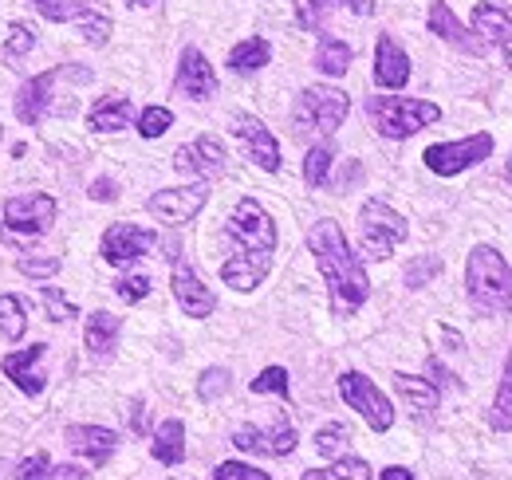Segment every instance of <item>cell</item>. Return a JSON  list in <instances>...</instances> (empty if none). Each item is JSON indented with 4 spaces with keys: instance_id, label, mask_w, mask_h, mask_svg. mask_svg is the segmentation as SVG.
I'll use <instances>...</instances> for the list:
<instances>
[{
    "instance_id": "cell-1",
    "label": "cell",
    "mask_w": 512,
    "mask_h": 480,
    "mask_svg": "<svg viewBox=\"0 0 512 480\" xmlns=\"http://www.w3.org/2000/svg\"><path fill=\"white\" fill-rule=\"evenodd\" d=\"M225 233L237 244V252L221 264V280L233 292H253L264 284L268 268H272V252H276V221L268 217V209L256 197H241L233 217L225 221Z\"/></svg>"
},
{
    "instance_id": "cell-2",
    "label": "cell",
    "mask_w": 512,
    "mask_h": 480,
    "mask_svg": "<svg viewBox=\"0 0 512 480\" xmlns=\"http://www.w3.org/2000/svg\"><path fill=\"white\" fill-rule=\"evenodd\" d=\"M308 248L316 256V268L327 280V296H331V311L335 315H355L367 296H371V280H367V268L363 260L351 252V244L343 237L339 221H316L308 229Z\"/></svg>"
},
{
    "instance_id": "cell-3",
    "label": "cell",
    "mask_w": 512,
    "mask_h": 480,
    "mask_svg": "<svg viewBox=\"0 0 512 480\" xmlns=\"http://www.w3.org/2000/svg\"><path fill=\"white\" fill-rule=\"evenodd\" d=\"M465 292L477 311L512 319V268L493 244H477L465 260Z\"/></svg>"
},
{
    "instance_id": "cell-4",
    "label": "cell",
    "mask_w": 512,
    "mask_h": 480,
    "mask_svg": "<svg viewBox=\"0 0 512 480\" xmlns=\"http://www.w3.org/2000/svg\"><path fill=\"white\" fill-rule=\"evenodd\" d=\"M56 197L48 193H16L4 201V225H0V240L16 252H32L36 240L48 237L56 225Z\"/></svg>"
},
{
    "instance_id": "cell-5",
    "label": "cell",
    "mask_w": 512,
    "mask_h": 480,
    "mask_svg": "<svg viewBox=\"0 0 512 480\" xmlns=\"http://www.w3.org/2000/svg\"><path fill=\"white\" fill-rule=\"evenodd\" d=\"M351 115V95L339 91V87H327V83H312L300 91L296 107H292V130L300 138L308 134H320V138H331L343 122Z\"/></svg>"
},
{
    "instance_id": "cell-6",
    "label": "cell",
    "mask_w": 512,
    "mask_h": 480,
    "mask_svg": "<svg viewBox=\"0 0 512 480\" xmlns=\"http://www.w3.org/2000/svg\"><path fill=\"white\" fill-rule=\"evenodd\" d=\"M367 115H371V126L390 138V142H402L426 126L442 119V107L430 103V99H406V95H371L367 103Z\"/></svg>"
},
{
    "instance_id": "cell-7",
    "label": "cell",
    "mask_w": 512,
    "mask_h": 480,
    "mask_svg": "<svg viewBox=\"0 0 512 480\" xmlns=\"http://www.w3.org/2000/svg\"><path fill=\"white\" fill-rule=\"evenodd\" d=\"M493 150H497V138L481 130V134H469V138H457V142H434L422 154V162L438 178H457V174L481 166L485 158H493Z\"/></svg>"
},
{
    "instance_id": "cell-8",
    "label": "cell",
    "mask_w": 512,
    "mask_h": 480,
    "mask_svg": "<svg viewBox=\"0 0 512 480\" xmlns=\"http://www.w3.org/2000/svg\"><path fill=\"white\" fill-rule=\"evenodd\" d=\"M406 217L390 209L386 201H367L359 209V244L371 260H386L402 240H406Z\"/></svg>"
},
{
    "instance_id": "cell-9",
    "label": "cell",
    "mask_w": 512,
    "mask_h": 480,
    "mask_svg": "<svg viewBox=\"0 0 512 480\" xmlns=\"http://www.w3.org/2000/svg\"><path fill=\"white\" fill-rule=\"evenodd\" d=\"M339 398H343L359 418L367 421L375 433H386V429L394 425V406H390V398H386L367 374H359V370H343V374H339Z\"/></svg>"
},
{
    "instance_id": "cell-10",
    "label": "cell",
    "mask_w": 512,
    "mask_h": 480,
    "mask_svg": "<svg viewBox=\"0 0 512 480\" xmlns=\"http://www.w3.org/2000/svg\"><path fill=\"white\" fill-rule=\"evenodd\" d=\"M205 201H209V185L205 181H193V185H178V189H158L146 201V209L166 229H182V225H190L193 217L205 209Z\"/></svg>"
},
{
    "instance_id": "cell-11",
    "label": "cell",
    "mask_w": 512,
    "mask_h": 480,
    "mask_svg": "<svg viewBox=\"0 0 512 480\" xmlns=\"http://www.w3.org/2000/svg\"><path fill=\"white\" fill-rule=\"evenodd\" d=\"M154 248H158V237H154L150 229H142V225H130V221L111 225V229L103 233V240H99L103 260H107V264H115V268H123V264H134V260L150 256Z\"/></svg>"
},
{
    "instance_id": "cell-12",
    "label": "cell",
    "mask_w": 512,
    "mask_h": 480,
    "mask_svg": "<svg viewBox=\"0 0 512 480\" xmlns=\"http://www.w3.org/2000/svg\"><path fill=\"white\" fill-rule=\"evenodd\" d=\"M233 134L245 146V158L253 166H260L264 174H276L280 170V142H276V134L256 119V115H233Z\"/></svg>"
},
{
    "instance_id": "cell-13",
    "label": "cell",
    "mask_w": 512,
    "mask_h": 480,
    "mask_svg": "<svg viewBox=\"0 0 512 480\" xmlns=\"http://www.w3.org/2000/svg\"><path fill=\"white\" fill-rule=\"evenodd\" d=\"M296 425L284 418H276L272 429H256V425H241L237 433H233V445L241 449V453H260V457H288L292 449H296Z\"/></svg>"
},
{
    "instance_id": "cell-14",
    "label": "cell",
    "mask_w": 512,
    "mask_h": 480,
    "mask_svg": "<svg viewBox=\"0 0 512 480\" xmlns=\"http://www.w3.org/2000/svg\"><path fill=\"white\" fill-rule=\"evenodd\" d=\"M174 170L178 174H193L197 181L225 174V146H221V138L201 134V138H193L186 146H178L174 150Z\"/></svg>"
},
{
    "instance_id": "cell-15",
    "label": "cell",
    "mask_w": 512,
    "mask_h": 480,
    "mask_svg": "<svg viewBox=\"0 0 512 480\" xmlns=\"http://www.w3.org/2000/svg\"><path fill=\"white\" fill-rule=\"evenodd\" d=\"M174 87H178L186 99H193V103H205V99L217 95V71H213V63L205 60L201 48H186V52H182Z\"/></svg>"
},
{
    "instance_id": "cell-16",
    "label": "cell",
    "mask_w": 512,
    "mask_h": 480,
    "mask_svg": "<svg viewBox=\"0 0 512 480\" xmlns=\"http://www.w3.org/2000/svg\"><path fill=\"white\" fill-rule=\"evenodd\" d=\"M426 24H430V32H434L438 40H446L449 48H457V52H465V56H485V40L453 16V8H449L446 0H434V4H430Z\"/></svg>"
},
{
    "instance_id": "cell-17",
    "label": "cell",
    "mask_w": 512,
    "mask_h": 480,
    "mask_svg": "<svg viewBox=\"0 0 512 480\" xmlns=\"http://www.w3.org/2000/svg\"><path fill=\"white\" fill-rule=\"evenodd\" d=\"M170 288H174V300H178V307H182L190 319H205V315H213V307H217V296L205 288V280L193 272L186 260H174V272H170Z\"/></svg>"
},
{
    "instance_id": "cell-18",
    "label": "cell",
    "mask_w": 512,
    "mask_h": 480,
    "mask_svg": "<svg viewBox=\"0 0 512 480\" xmlns=\"http://www.w3.org/2000/svg\"><path fill=\"white\" fill-rule=\"evenodd\" d=\"M48 355V347L44 343H32V347H20V351H8L4 359H0V370L20 386V394H28V398H40L44 394V386H48V378L36 370L40 362Z\"/></svg>"
},
{
    "instance_id": "cell-19",
    "label": "cell",
    "mask_w": 512,
    "mask_h": 480,
    "mask_svg": "<svg viewBox=\"0 0 512 480\" xmlns=\"http://www.w3.org/2000/svg\"><path fill=\"white\" fill-rule=\"evenodd\" d=\"M469 28L481 36V40H493L501 48L505 63L512 67V8L509 4H493V0H481L469 16Z\"/></svg>"
},
{
    "instance_id": "cell-20",
    "label": "cell",
    "mask_w": 512,
    "mask_h": 480,
    "mask_svg": "<svg viewBox=\"0 0 512 480\" xmlns=\"http://www.w3.org/2000/svg\"><path fill=\"white\" fill-rule=\"evenodd\" d=\"M64 441L71 453L87 457L95 469L107 465L115 457V449H119V433L115 429H103V425H67Z\"/></svg>"
},
{
    "instance_id": "cell-21",
    "label": "cell",
    "mask_w": 512,
    "mask_h": 480,
    "mask_svg": "<svg viewBox=\"0 0 512 480\" xmlns=\"http://www.w3.org/2000/svg\"><path fill=\"white\" fill-rule=\"evenodd\" d=\"M60 71H64V67H52V71H44V75H32V79L16 91L12 111H16V119L24 122V126H36V122L44 119V111H48V103H52V87H56Z\"/></svg>"
},
{
    "instance_id": "cell-22",
    "label": "cell",
    "mask_w": 512,
    "mask_h": 480,
    "mask_svg": "<svg viewBox=\"0 0 512 480\" xmlns=\"http://www.w3.org/2000/svg\"><path fill=\"white\" fill-rule=\"evenodd\" d=\"M375 83L383 91H402L410 83V56L402 52V44L394 36H379L375 44Z\"/></svg>"
},
{
    "instance_id": "cell-23",
    "label": "cell",
    "mask_w": 512,
    "mask_h": 480,
    "mask_svg": "<svg viewBox=\"0 0 512 480\" xmlns=\"http://www.w3.org/2000/svg\"><path fill=\"white\" fill-rule=\"evenodd\" d=\"M119 331H123V319L111 315V311H91L87 315V327H83V347L95 362H107L119 347Z\"/></svg>"
},
{
    "instance_id": "cell-24",
    "label": "cell",
    "mask_w": 512,
    "mask_h": 480,
    "mask_svg": "<svg viewBox=\"0 0 512 480\" xmlns=\"http://www.w3.org/2000/svg\"><path fill=\"white\" fill-rule=\"evenodd\" d=\"M130 119H134V103H130V95H119V91H111V95H103L91 111H87V126L95 130V134H115V130H127Z\"/></svg>"
},
{
    "instance_id": "cell-25",
    "label": "cell",
    "mask_w": 512,
    "mask_h": 480,
    "mask_svg": "<svg viewBox=\"0 0 512 480\" xmlns=\"http://www.w3.org/2000/svg\"><path fill=\"white\" fill-rule=\"evenodd\" d=\"M150 453H154V461H158V465H166V469L182 465V461H186V425H182L178 418L162 421V425L154 429Z\"/></svg>"
},
{
    "instance_id": "cell-26",
    "label": "cell",
    "mask_w": 512,
    "mask_h": 480,
    "mask_svg": "<svg viewBox=\"0 0 512 480\" xmlns=\"http://www.w3.org/2000/svg\"><path fill=\"white\" fill-rule=\"evenodd\" d=\"M394 390L410 402V410L414 414H434L438 410V402H442V390L430 382V378H418V374H394Z\"/></svg>"
},
{
    "instance_id": "cell-27",
    "label": "cell",
    "mask_w": 512,
    "mask_h": 480,
    "mask_svg": "<svg viewBox=\"0 0 512 480\" xmlns=\"http://www.w3.org/2000/svg\"><path fill=\"white\" fill-rule=\"evenodd\" d=\"M268 60H272V44L264 36H249V40L233 44V52H229V67L237 75H253L260 67H268Z\"/></svg>"
},
{
    "instance_id": "cell-28",
    "label": "cell",
    "mask_w": 512,
    "mask_h": 480,
    "mask_svg": "<svg viewBox=\"0 0 512 480\" xmlns=\"http://www.w3.org/2000/svg\"><path fill=\"white\" fill-rule=\"evenodd\" d=\"M355 60V52H351V44H343V40H335V36H323L320 48H316V71L320 75H331V79H339V75H347V67Z\"/></svg>"
},
{
    "instance_id": "cell-29",
    "label": "cell",
    "mask_w": 512,
    "mask_h": 480,
    "mask_svg": "<svg viewBox=\"0 0 512 480\" xmlns=\"http://www.w3.org/2000/svg\"><path fill=\"white\" fill-rule=\"evenodd\" d=\"M75 28H79V36H83L91 48H103V44L111 40V12H107L103 4H95V0H87V8L79 12Z\"/></svg>"
},
{
    "instance_id": "cell-30",
    "label": "cell",
    "mask_w": 512,
    "mask_h": 480,
    "mask_svg": "<svg viewBox=\"0 0 512 480\" xmlns=\"http://www.w3.org/2000/svg\"><path fill=\"white\" fill-rule=\"evenodd\" d=\"M493 429L497 433H512V347H509V359H505V374L497 382V398H493Z\"/></svg>"
},
{
    "instance_id": "cell-31",
    "label": "cell",
    "mask_w": 512,
    "mask_h": 480,
    "mask_svg": "<svg viewBox=\"0 0 512 480\" xmlns=\"http://www.w3.org/2000/svg\"><path fill=\"white\" fill-rule=\"evenodd\" d=\"M304 480H371V465L363 457H339L327 469H308Z\"/></svg>"
},
{
    "instance_id": "cell-32",
    "label": "cell",
    "mask_w": 512,
    "mask_h": 480,
    "mask_svg": "<svg viewBox=\"0 0 512 480\" xmlns=\"http://www.w3.org/2000/svg\"><path fill=\"white\" fill-rule=\"evenodd\" d=\"M331 166H335V150H331V142H316V146L308 150V158H304V181H308V189H323V185H327V174H331Z\"/></svg>"
},
{
    "instance_id": "cell-33",
    "label": "cell",
    "mask_w": 512,
    "mask_h": 480,
    "mask_svg": "<svg viewBox=\"0 0 512 480\" xmlns=\"http://www.w3.org/2000/svg\"><path fill=\"white\" fill-rule=\"evenodd\" d=\"M32 48H36V32H32V24L12 20V24H8V40H4V48H0L4 63H8V67H12V63H20Z\"/></svg>"
},
{
    "instance_id": "cell-34",
    "label": "cell",
    "mask_w": 512,
    "mask_h": 480,
    "mask_svg": "<svg viewBox=\"0 0 512 480\" xmlns=\"http://www.w3.org/2000/svg\"><path fill=\"white\" fill-rule=\"evenodd\" d=\"M438 276H442V256L426 252V256H418V260H410V264H406V272H402V284H406L410 292H418V288L434 284Z\"/></svg>"
},
{
    "instance_id": "cell-35",
    "label": "cell",
    "mask_w": 512,
    "mask_h": 480,
    "mask_svg": "<svg viewBox=\"0 0 512 480\" xmlns=\"http://www.w3.org/2000/svg\"><path fill=\"white\" fill-rule=\"evenodd\" d=\"M24 331H28L24 303L16 300V296H0V339L16 343V339H24Z\"/></svg>"
},
{
    "instance_id": "cell-36",
    "label": "cell",
    "mask_w": 512,
    "mask_h": 480,
    "mask_svg": "<svg viewBox=\"0 0 512 480\" xmlns=\"http://www.w3.org/2000/svg\"><path fill=\"white\" fill-rule=\"evenodd\" d=\"M48 24H75L79 12L87 8V0H28Z\"/></svg>"
},
{
    "instance_id": "cell-37",
    "label": "cell",
    "mask_w": 512,
    "mask_h": 480,
    "mask_svg": "<svg viewBox=\"0 0 512 480\" xmlns=\"http://www.w3.org/2000/svg\"><path fill=\"white\" fill-rule=\"evenodd\" d=\"M292 8H296V24L304 32H320L327 12L335 8V0H292Z\"/></svg>"
},
{
    "instance_id": "cell-38",
    "label": "cell",
    "mask_w": 512,
    "mask_h": 480,
    "mask_svg": "<svg viewBox=\"0 0 512 480\" xmlns=\"http://www.w3.org/2000/svg\"><path fill=\"white\" fill-rule=\"evenodd\" d=\"M229 386H233V374H229L225 366H209V370L197 378V398H201V402H217Z\"/></svg>"
},
{
    "instance_id": "cell-39",
    "label": "cell",
    "mask_w": 512,
    "mask_h": 480,
    "mask_svg": "<svg viewBox=\"0 0 512 480\" xmlns=\"http://www.w3.org/2000/svg\"><path fill=\"white\" fill-rule=\"evenodd\" d=\"M253 394H280V398H288V394H292L288 370H284V366H264L253 378Z\"/></svg>"
},
{
    "instance_id": "cell-40",
    "label": "cell",
    "mask_w": 512,
    "mask_h": 480,
    "mask_svg": "<svg viewBox=\"0 0 512 480\" xmlns=\"http://www.w3.org/2000/svg\"><path fill=\"white\" fill-rule=\"evenodd\" d=\"M60 268H64V260H60V256H24V260L16 264V272H20V276L40 280V284H44V280H52Z\"/></svg>"
},
{
    "instance_id": "cell-41",
    "label": "cell",
    "mask_w": 512,
    "mask_h": 480,
    "mask_svg": "<svg viewBox=\"0 0 512 480\" xmlns=\"http://www.w3.org/2000/svg\"><path fill=\"white\" fill-rule=\"evenodd\" d=\"M170 126H174V111L170 107H146L138 115V134L142 138H162Z\"/></svg>"
},
{
    "instance_id": "cell-42",
    "label": "cell",
    "mask_w": 512,
    "mask_h": 480,
    "mask_svg": "<svg viewBox=\"0 0 512 480\" xmlns=\"http://www.w3.org/2000/svg\"><path fill=\"white\" fill-rule=\"evenodd\" d=\"M40 300L48 307V319H52V323H67L71 315H79V307L67 300L56 284H44V288H40Z\"/></svg>"
},
{
    "instance_id": "cell-43",
    "label": "cell",
    "mask_w": 512,
    "mask_h": 480,
    "mask_svg": "<svg viewBox=\"0 0 512 480\" xmlns=\"http://www.w3.org/2000/svg\"><path fill=\"white\" fill-rule=\"evenodd\" d=\"M347 425H339V421H331V425H323L320 433H316V453L323 457H339V449L347 445Z\"/></svg>"
},
{
    "instance_id": "cell-44",
    "label": "cell",
    "mask_w": 512,
    "mask_h": 480,
    "mask_svg": "<svg viewBox=\"0 0 512 480\" xmlns=\"http://www.w3.org/2000/svg\"><path fill=\"white\" fill-rule=\"evenodd\" d=\"M52 457L48 453H32V457H24L20 465H16V473L12 477L16 480H52Z\"/></svg>"
},
{
    "instance_id": "cell-45",
    "label": "cell",
    "mask_w": 512,
    "mask_h": 480,
    "mask_svg": "<svg viewBox=\"0 0 512 480\" xmlns=\"http://www.w3.org/2000/svg\"><path fill=\"white\" fill-rule=\"evenodd\" d=\"M115 296L123 303H138L150 296V276H119L115 280Z\"/></svg>"
},
{
    "instance_id": "cell-46",
    "label": "cell",
    "mask_w": 512,
    "mask_h": 480,
    "mask_svg": "<svg viewBox=\"0 0 512 480\" xmlns=\"http://www.w3.org/2000/svg\"><path fill=\"white\" fill-rule=\"evenodd\" d=\"M213 480H272V477L253 469V465H245V461H221L213 469Z\"/></svg>"
},
{
    "instance_id": "cell-47",
    "label": "cell",
    "mask_w": 512,
    "mask_h": 480,
    "mask_svg": "<svg viewBox=\"0 0 512 480\" xmlns=\"http://www.w3.org/2000/svg\"><path fill=\"white\" fill-rule=\"evenodd\" d=\"M426 374H430V382H434L438 390H442V386H461V382H457V374H449L438 359H426Z\"/></svg>"
},
{
    "instance_id": "cell-48",
    "label": "cell",
    "mask_w": 512,
    "mask_h": 480,
    "mask_svg": "<svg viewBox=\"0 0 512 480\" xmlns=\"http://www.w3.org/2000/svg\"><path fill=\"white\" fill-rule=\"evenodd\" d=\"M87 197H91V201H115V197H119V185L111 178H95L91 189H87Z\"/></svg>"
},
{
    "instance_id": "cell-49",
    "label": "cell",
    "mask_w": 512,
    "mask_h": 480,
    "mask_svg": "<svg viewBox=\"0 0 512 480\" xmlns=\"http://www.w3.org/2000/svg\"><path fill=\"white\" fill-rule=\"evenodd\" d=\"M130 429H134L138 437L150 429V421H146V406H142V402H130Z\"/></svg>"
},
{
    "instance_id": "cell-50",
    "label": "cell",
    "mask_w": 512,
    "mask_h": 480,
    "mask_svg": "<svg viewBox=\"0 0 512 480\" xmlns=\"http://www.w3.org/2000/svg\"><path fill=\"white\" fill-rule=\"evenodd\" d=\"M343 8H347V12H355V16H375V8H379V4H375V0H343Z\"/></svg>"
},
{
    "instance_id": "cell-51",
    "label": "cell",
    "mask_w": 512,
    "mask_h": 480,
    "mask_svg": "<svg viewBox=\"0 0 512 480\" xmlns=\"http://www.w3.org/2000/svg\"><path fill=\"white\" fill-rule=\"evenodd\" d=\"M83 477H87V473H83L79 465H64V469L52 473V480H83Z\"/></svg>"
},
{
    "instance_id": "cell-52",
    "label": "cell",
    "mask_w": 512,
    "mask_h": 480,
    "mask_svg": "<svg viewBox=\"0 0 512 480\" xmlns=\"http://www.w3.org/2000/svg\"><path fill=\"white\" fill-rule=\"evenodd\" d=\"M383 480H414V473H410V469H402V465H386Z\"/></svg>"
},
{
    "instance_id": "cell-53",
    "label": "cell",
    "mask_w": 512,
    "mask_h": 480,
    "mask_svg": "<svg viewBox=\"0 0 512 480\" xmlns=\"http://www.w3.org/2000/svg\"><path fill=\"white\" fill-rule=\"evenodd\" d=\"M130 8H150V4H158V0H127Z\"/></svg>"
},
{
    "instance_id": "cell-54",
    "label": "cell",
    "mask_w": 512,
    "mask_h": 480,
    "mask_svg": "<svg viewBox=\"0 0 512 480\" xmlns=\"http://www.w3.org/2000/svg\"><path fill=\"white\" fill-rule=\"evenodd\" d=\"M505 178H509V185H512V158H509V166H505Z\"/></svg>"
},
{
    "instance_id": "cell-55",
    "label": "cell",
    "mask_w": 512,
    "mask_h": 480,
    "mask_svg": "<svg viewBox=\"0 0 512 480\" xmlns=\"http://www.w3.org/2000/svg\"><path fill=\"white\" fill-rule=\"evenodd\" d=\"M0 134H4V126H0Z\"/></svg>"
}]
</instances>
